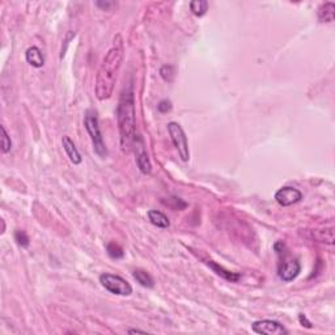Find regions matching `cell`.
I'll return each mask as SVG.
<instances>
[{
	"instance_id": "44dd1931",
	"label": "cell",
	"mask_w": 335,
	"mask_h": 335,
	"mask_svg": "<svg viewBox=\"0 0 335 335\" xmlns=\"http://www.w3.org/2000/svg\"><path fill=\"white\" fill-rule=\"evenodd\" d=\"M157 110L160 113H168V111L172 110V102L169 99H161L157 105Z\"/></svg>"
},
{
	"instance_id": "7402d4cb",
	"label": "cell",
	"mask_w": 335,
	"mask_h": 335,
	"mask_svg": "<svg viewBox=\"0 0 335 335\" xmlns=\"http://www.w3.org/2000/svg\"><path fill=\"white\" fill-rule=\"evenodd\" d=\"M298 321H300V324H301L302 326H305V328L308 329H312V324L306 320L305 314H300V316H298Z\"/></svg>"
},
{
	"instance_id": "d6986e66",
	"label": "cell",
	"mask_w": 335,
	"mask_h": 335,
	"mask_svg": "<svg viewBox=\"0 0 335 335\" xmlns=\"http://www.w3.org/2000/svg\"><path fill=\"white\" fill-rule=\"evenodd\" d=\"M15 239L17 241V243H19L20 246L22 247H28L29 246V237H28V235H26L24 231H16L15 232Z\"/></svg>"
},
{
	"instance_id": "30bf717a",
	"label": "cell",
	"mask_w": 335,
	"mask_h": 335,
	"mask_svg": "<svg viewBox=\"0 0 335 335\" xmlns=\"http://www.w3.org/2000/svg\"><path fill=\"white\" fill-rule=\"evenodd\" d=\"M25 59L34 68H41L45 64V56L37 46H32L26 50Z\"/></svg>"
},
{
	"instance_id": "3957f363",
	"label": "cell",
	"mask_w": 335,
	"mask_h": 335,
	"mask_svg": "<svg viewBox=\"0 0 335 335\" xmlns=\"http://www.w3.org/2000/svg\"><path fill=\"white\" fill-rule=\"evenodd\" d=\"M84 126L87 133L89 134L91 140H92L93 149L97 153V156L99 157H106L107 156V148L105 145V142H103L102 134H101V130H99L98 125V118H97V114L95 110H88L85 113L84 117Z\"/></svg>"
},
{
	"instance_id": "e0dca14e",
	"label": "cell",
	"mask_w": 335,
	"mask_h": 335,
	"mask_svg": "<svg viewBox=\"0 0 335 335\" xmlns=\"http://www.w3.org/2000/svg\"><path fill=\"white\" fill-rule=\"evenodd\" d=\"M0 130H1V151H3V153H8L12 148L11 137L8 135L7 130H5L4 126H1Z\"/></svg>"
},
{
	"instance_id": "5b68a950",
	"label": "cell",
	"mask_w": 335,
	"mask_h": 335,
	"mask_svg": "<svg viewBox=\"0 0 335 335\" xmlns=\"http://www.w3.org/2000/svg\"><path fill=\"white\" fill-rule=\"evenodd\" d=\"M166 129H168V133H169V137L173 142L174 147L177 149L178 155H180L181 160L182 161H189L190 158V151H189V143H188V137L185 134L182 126L177 122H169L166 125Z\"/></svg>"
},
{
	"instance_id": "9c48e42d",
	"label": "cell",
	"mask_w": 335,
	"mask_h": 335,
	"mask_svg": "<svg viewBox=\"0 0 335 335\" xmlns=\"http://www.w3.org/2000/svg\"><path fill=\"white\" fill-rule=\"evenodd\" d=\"M62 144L64 151L67 153V157L70 158V161L74 164V165H80L83 158H81L80 152L78 151V148L75 145V143L71 140L70 137H63Z\"/></svg>"
},
{
	"instance_id": "8992f818",
	"label": "cell",
	"mask_w": 335,
	"mask_h": 335,
	"mask_svg": "<svg viewBox=\"0 0 335 335\" xmlns=\"http://www.w3.org/2000/svg\"><path fill=\"white\" fill-rule=\"evenodd\" d=\"M251 329L255 334L262 335H283L288 334V330L278 321L259 320L251 324Z\"/></svg>"
},
{
	"instance_id": "7a4b0ae2",
	"label": "cell",
	"mask_w": 335,
	"mask_h": 335,
	"mask_svg": "<svg viewBox=\"0 0 335 335\" xmlns=\"http://www.w3.org/2000/svg\"><path fill=\"white\" fill-rule=\"evenodd\" d=\"M117 119L121 134V145L123 151H129L131 144L137 140V121H135V99H134L133 85L130 84L121 93Z\"/></svg>"
},
{
	"instance_id": "5bb4252c",
	"label": "cell",
	"mask_w": 335,
	"mask_h": 335,
	"mask_svg": "<svg viewBox=\"0 0 335 335\" xmlns=\"http://www.w3.org/2000/svg\"><path fill=\"white\" fill-rule=\"evenodd\" d=\"M207 265L210 266L211 269L214 270L215 273L217 274V275H220L221 278H224L225 280H228V282H232V283H237L239 280V278H241V275L239 274H236V273H231V271H228V270H225L224 267H221V266L216 265L214 261H207Z\"/></svg>"
},
{
	"instance_id": "277c9868",
	"label": "cell",
	"mask_w": 335,
	"mask_h": 335,
	"mask_svg": "<svg viewBox=\"0 0 335 335\" xmlns=\"http://www.w3.org/2000/svg\"><path fill=\"white\" fill-rule=\"evenodd\" d=\"M99 283L106 291H109L113 295L118 296H130L133 293V287L131 284L122 276L114 275V274L105 273L99 275Z\"/></svg>"
},
{
	"instance_id": "9a60e30c",
	"label": "cell",
	"mask_w": 335,
	"mask_h": 335,
	"mask_svg": "<svg viewBox=\"0 0 335 335\" xmlns=\"http://www.w3.org/2000/svg\"><path fill=\"white\" fill-rule=\"evenodd\" d=\"M134 279L137 280L138 283L144 288H152L155 286L153 283V279H152V276L147 273V271H144V270H135L134 271Z\"/></svg>"
},
{
	"instance_id": "ffe728a7",
	"label": "cell",
	"mask_w": 335,
	"mask_h": 335,
	"mask_svg": "<svg viewBox=\"0 0 335 335\" xmlns=\"http://www.w3.org/2000/svg\"><path fill=\"white\" fill-rule=\"evenodd\" d=\"M160 75L165 81H172L174 76V70L172 66H162L160 68Z\"/></svg>"
},
{
	"instance_id": "8fae6325",
	"label": "cell",
	"mask_w": 335,
	"mask_h": 335,
	"mask_svg": "<svg viewBox=\"0 0 335 335\" xmlns=\"http://www.w3.org/2000/svg\"><path fill=\"white\" fill-rule=\"evenodd\" d=\"M139 152L137 153V164L139 170L143 174H149L152 172V164L149 161V157H148L147 152L144 149L143 147V142L140 144L139 147Z\"/></svg>"
},
{
	"instance_id": "4fadbf2b",
	"label": "cell",
	"mask_w": 335,
	"mask_h": 335,
	"mask_svg": "<svg viewBox=\"0 0 335 335\" xmlns=\"http://www.w3.org/2000/svg\"><path fill=\"white\" fill-rule=\"evenodd\" d=\"M335 17V4L333 1H326L318 9V20L320 22H333Z\"/></svg>"
},
{
	"instance_id": "7c38bea8",
	"label": "cell",
	"mask_w": 335,
	"mask_h": 335,
	"mask_svg": "<svg viewBox=\"0 0 335 335\" xmlns=\"http://www.w3.org/2000/svg\"><path fill=\"white\" fill-rule=\"evenodd\" d=\"M148 219H149V221H151L152 224L155 225V227H157V228L161 229L169 228L170 225L169 219H168V216H166L165 214H162L161 211L157 210L148 211Z\"/></svg>"
},
{
	"instance_id": "cb8c5ba5",
	"label": "cell",
	"mask_w": 335,
	"mask_h": 335,
	"mask_svg": "<svg viewBox=\"0 0 335 335\" xmlns=\"http://www.w3.org/2000/svg\"><path fill=\"white\" fill-rule=\"evenodd\" d=\"M137 333H139V334H145V332H143V330H138V329H130L129 330V334H137Z\"/></svg>"
},
{
	"instance_id": "52a82bcc",
	"label": "cell",
	"mask_w": 335,
	"mask_h": 335,
	"mask_svg": "<svg viewBox=\"0 0 335 335\" xmlns=\"http://www.w3.org/2000/svg\"><path fill=\"white\" fill-rule=\"evenodd\" d=\"M302 199V192L293 186H283L275 192V200L282 207H289Z\"/></svg>"
},
{
	"instance_id": "6da1fadb",
	"label": "cell",
	"mask_w": 335,
	"mask_h": 335,
	"mask_svg": "<svg viewBox=\"0 0 335 335\" xmlns=\"http://www.w3.org/2000/svg\"><path fill=\"white\" fill-rule=\"evenodd\" d=\"M123 42L121 36L114 38V46L107 51L106 56L98 68L96 78V96L99 101L110 98L114 91L115 81L118 78L123 60Z\"/></svg>"
},
{
	"instance_id": "ac0fdd59",
	"label": "cell",
	"mask_w": 335,
	"mask_h": 335,
	"mask_svg": "<svg viewBox=\"0 0 335 335\" xmlns=\"http://www.w3.org/2000/svg\"><path fill=\"white\" fill-rule=\"evenodd\" d=\"M107 254L110 255L111 258H114V259H119V258L123 257V249L119 246L118 243L115 242H110L107 245Z\"/></svg>"
},
{
	"instance_id": "603a6c76",
	"label": "cell",
	"mask_w": 335,
	"mask_h": 335,
	"mask_svg": "<svg viewBox=\"0 0 335 335\" xmlns=\"http://www.w3.org/2000/svg\"><path fill=\"white\" fill-rule=\"evenodd\" d=\"M96 4L98 5V7L103 8V9H107V8L111 7V5H114V3H113V1H105V3H103V1H97Z\"/></svg>"
},
{
	"instance_id": "ba28073f",
	"label": "cell",
	"mask_w": 335,
	"mask_h": 335,
	"mask_svg": "<svg viewBox=\"0 0 335 335\" xmlns=\"http://www.w3.org/2000/svg\"><path fill=\"white\" fill-rule=\"evenodd\" d=\"M301 271V265L297 259H287L280 263L278 275L283 282L289 283L292 280H295Z\"/></svg>"
},
{
	"instance_id": "2e32d148",
	"label": "cell",
	"mask_w": 335,
	"mask_h": 335,
	"mask_svg": "<svg viewBox=\"0 0 335 335\" xmlns=\"http://www.w3.org/2000/svg\"><path fill=\"white\" fill-rule=\"evenodd\" d=\"M190 9L194 15L202 17L203 15H206L207 9H208V1H206V0H192L190 3Z\"/></svg>"
}]
</instances>
